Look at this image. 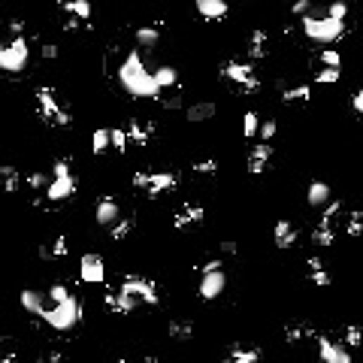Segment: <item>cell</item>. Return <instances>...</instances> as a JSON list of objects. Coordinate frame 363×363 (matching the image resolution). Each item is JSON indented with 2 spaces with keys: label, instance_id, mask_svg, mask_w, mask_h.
Returning a JSON list of instances; mask_svg holds the SVG:
<instances>
[{
  "label": "cell",
  "instance_id": "obj_1",
  "mask_svg": "<svg viewBox=\"0 0 363 363\" xmlns=\"http://www.w3.org/2000/svg\"><path fill=\"white\" fill-rule=\"evenodd\" d=\"M118 82L130 97H160L155 73H148L146 70V64H143V58H139L136 49L125 58V64L118 67Z\"/></svg>",
  "mask_w": 363,
  "mask_h": 363
},
{
  "label": "cell",
  "instance_id": "obj_2",
  "mask_svg": "<svg viewBox=\"0 0 363 363\" xmlns=\"http://www.w3.org/2000/svg\"><path fill=\"white\" fill-rule=\"evenodd\" d=\"M302 25V34L309 39H315V43H336V39L345 34V22H336V18L327 15V9H312V15L300 18Z\"/></svg>",
  "mask_w": 363,
  "mask_h": 363
},
{
  "label": "cell",
  "instance_id": "obj_3",
  "mask_svg": "<svg viewBox=\"0 0 363 363\" xmlns=\"http://www.w3.org/2000/svg\"><path fill=\"white\" fill-rule=\"evenodd\" d=\"M179 185V176L173 170H158V173H148V170H136L134 173V188L143 191L146 197H160L170 194Z\"/></svg>",
  "mask_w": 363,
  "mask_h": 363
},
{
  "label": "cell",
  "instance_id": "obj_4",
  "mask_svg": "<svg viewBox=\"0 0 363 363\" xmlns=\"http://www.w3.org/2000/svg\"><path fill=\"white\" fill-rule=\"evenodd\" d=\"M79 318H82V302H79L76 297H70V300H64V302H58V306H49L46 309V315H43V321L52 330H58V333H67V330H73L76 324H79Z\"/></svg>",
  "mask_w": 363,
  "mask_h": 363
},
{
  "label": "cell",
  "instance_id": "obj_5",
  "mask_svg": "<svg viewBox=\"0 0 363 363\" xmlns=\"http://www.w3.org/2000/svg\"><path fill=\"white\" fill-rule=\"evenodd\" d=\"M218 73L224 76L227 82H234L242 94H257L260 91V79H257V73H255V67L251 64H242V60H224Z\"/></svg>",
  "mask_w": 363,
  "mask_h": 363
},
{
  "label": "cell",
  "instance_id": "obj_6",
  "mask_svg": "<svg viewBox=\"0 0 363 363\" xmlns=\"http://www.w3.org/2000/svg\"><path fill=\"white\" fill-rule=\"evenodd\" d=\"M37 113H39V118H43L49 127H67L70 125V113L58 103V97H55L52 88H39L37 91Z\"/></svg>",
  "mask_w": 363,
  "mask_h": 363
},
{
  "label": "cell",
  "instance_id": "obj_7",
  "mask_svg": "<svg viewBox=\"0 0 363 363\" xmlns=\"http://www.w3.org/2000/svg\"><path fill=\"white\" fill-rule=\"evenodd\" d=\"M125 294H130L136 302H146V306H158L160 302V294H158V285L146 276H125L118 285Z\"/></svg>",
  "mask_w": 363,
  "mask_h": 363
},
{
  "label": "cell",
  "instance_id": "obj_8",
  "mask_svg": "<svg viewBox=\"0 0 363 363\" xmlns=\"http://www.w3.org/2000/svg\"><path fill=\"white\" fill-rule=\"evenodd\" d=\"M27 55H30L27 39L25 37H13L4 49H0V67H4L6 73H22L25 64H27Z\"/></svg>",
  "mask_w": 363,
  "mask_h": 363
},
{
  "label": "cell",
  "instance_id": "obj_9",
  "mask_svg": "<svg viewBox=\"0 0 363 363\" xmlns=\"http://www.w3.org/2000/svg\"><path fill=\"white\" fill-rule=\"evenodd\" d=\"M318 360L321 363H355V355L339 339L318 336Z\"/></svg>",
  "mask_w": 363,
  "mask_h": 363
},
{
  "label": "cell",
  "instance_id": "obj_10",
  "mask_svg": "<svg viewBox=\"0 0 363 363\" xmlns=\"http://www.w3.org/2000/svg\"><path fill=\"white\" fill-rule=\"evenodd\" d=\"M79 279H82L85 285H103V279H106L103 257L100 255H82V260H79Z\"/></svg>",
  "mask_w": 363,
  "mask_h": 363
},
{
  "label": "cell",
  "instance_id": "obj_11",
  "mask_svg": "<svg viewBox=\"0 0 363 363\" xmlns=\"http://www.w3.org/2000/svg\"><path fill=\"white\" fill-rule=\"evenodd\" d=\"M76 188H79V182H76L73 173H70V176H52V185H49L43 200H49V203H60V200L73 197Z\"/></svg>",
  "mask_w": 363,
  "mask_h": 363
},
{
  "label": "cell",
  "instance_id": "obj_12",
  "mask_svg": "<svg viewBox=\"0 0 363 363\" xmlns=\"http://www.w3.org/2000/svg\"><path fill=\"white\" fill-rule=\"evenodd\" d=\"M224 288H227V276H224V269H218V272H209V276H200L197 294L200 300H218L224 294Z\"/></svg>",
  "mask_w": 363,
  "mask_h": 363
},
{
  "label": "cell",
  "instance_id": "obj_13",
  "mask_svg": "<svg viewBox=\"0 0 363 363\" xmlns=\"http://www.w3.org/2000/svg\"><path fill=\"white\" fill-rule=\"evenodd\" d=\"M103 302H106V309L113 312V315H130L139 302L130 297V294H125L121 288H106V294H103Z\"/></svg>",
  "mask_w": 363,
  "mask_h": 363
},
{
  "label": "cell",
  "instance_id": "obj_14",
  "mask_svg": "<svg viewBox=\"0 0 363 363\" xmlns=\"http://www.w3.org/2000/svg\"><path fill=\"white\" fill-rule=\"evenodd\" d=\"M269 160H272V143H257V146H251V148H248L246 167H248V173H251V176H260V173H267Z\"/></svg>",
  "mask_w": 363,
  "mask_h": 363
},
{
  "label": "cell",
  "instance_id": "obj_15",
  "mask_svg": "<svg viewBox=\"0 0 363 363\" xmlns=\"http://www.w3.org/2000/svg\"><path fill=\"white\" fill-rule=\"evenodd\" d=\"M94 221H97V227H115L121 221V206L113 197H100L94 206Z\"/></svg>",
  "mask_w": 363,
  "mask_h": 363
},
{
  "label": "cell",
  "instance_id": "obj_16",
  "mask_svg": "<svg viewBox=\"0 0 363 363\" xmlns=\"http://www.w3.org/2000/svg\"><path fill=\"white\" fill-rule=\"evenodd\" d=\"M203 218H206V209H203V206H200V203H185V206H182L176 215H173V227H176V230H185V227L200 224Z\"/></svg>",
  "mask_w": 363,
  "mask_h": 363
},
{
  "label": "cell",
  "instance_id": "obj_17",
  "mask_svg": "<svg viewBox=\"0 0 363 363\" xmlns=\"http://www.w3.org/2000/svg\"><path fill=\"white\" fill-rule=\"evenodd\" d=\"M272 242H276V248H281V251L294 248L297 246V227L291 224L288 218L276 221V227H272Z\"/></svg>",
  "mask_w": 363,
  "mask_h": 363
},
{
  "label": "cell",
  "instance_id": "obj_18",
  "mask_svg": "<svg viewBox=\"0 0 363 363\" xmlns=\"http://www.w3.org/2000/svg\"><path fill=\"white\" fill-rule=\"evenodd\" d=\"M218 363H260V348L257 345H230L227 357H221Z\"/></svg>",
  "mask_w": 363,
  "mask_h": 363
},
{
  "label": "cell",
  "instance_id": "obj_19",
  "mask_svg": "<svg viewBox=\"0 0 363 363\" xmlns=\"http://www.w3.org/2000/svg\"><path fill=\"white\" fill-rule=\"evenodd\" d=\"M197 13L203 15L206 22H221V18L230 13V6L224 0H197Z\"/></svg>",
  "mask_w": 363,
  "mask_h": 363
},
{
  "label": "cell",
  "instance_id": "obj_20",
  "mask_svg": "<svg viewBox=\"0 0 363 363\" xmlns=\"http://www.w3.org/2000/svg\"><path fill=\"white\" fill-rule=\"evenodd\" d=\"M306 276H309V281H312L315 288H327L330 281H333L321 257H309V260H306Z\"/></svg>",
  "mask_w": 363,
  "mask_h": 363
},
{
  "label": "cell",
  "instance_id": "obj_21",
  "mask_svg": "<svg viewBox=\"0 0 363 363\" xmlns=\"http://www.w3.org/2000/svg\"><path fill=\"white\" fill-rule=\"evenodd\" d=\"M22 306H25V312H30V315L43 318L46 309H49V297L39 294V291H22Z\"/></svg>",
  "mask_w": 363,
  "mask_h": 363
},
{
  "label": "cell",
  "instance_id": "obj_22",
  "mask_svg": "<svg viewBox=\"0 0 363 363\" xmlns=\"http://www.w3.org/2000/svg\"><path fill=\"white\" fill-rule=\"evenodd\" d=\"M248 58L251 60H260V58H267L269 55V39H267V30H251V37H248Z\"/></svg>",
  "mask_w": 363,
  "mask_h": 363
},
{
  "label": "cell",
  "instance_id": "obj_23",
  "mask_svg": "<svg viewBox=\"0 0 363 363\" xmlns=\"http://www.w3.org/2000/svg\"><path fill=\"white\" fill-rule=\"evenodd\" d=\"M306 203L309 206H330L333 203V197H330V185H327V182H312V185H309V191H306Z\"/></svg>",
  "mask_w": 363,
  "mask_h": 363
},
{
  "label": "cell",
  "instance_id": "obj_24",
  "mask_svg": "<svg viewBox=\"0 0 363 363\" xmlns=\"http://www.w3.org/2000/svg\"><path fill=\"white\" fill-rule=\"evenodd\" d=\"M125 130H127L130 143H136V146H146L148 139L155 136V125H148V121H139V118L130 121V125H127Z\"/></svg>",
  "mask_w": 363,
  "mask_h": 363
},
{
  "label": "cell",
  "instance_id": "obj_25",
  "mask_svg": "<svg viewBox=\"0 0 363 363\" xmlns=\"http://www.w3.org/2000/svg\"><path fill=\"white\" fill-rule=\"evenodd\" d=\"M67 251H70V246H67V236H58V239H52V242H46V246H39V257H43V260H52V257H67Z\"/></svg>",
  "mask_w": 363,
  "mask_h": 363
},
{
  "label": "cell",
  "instance_id": "obj_26",
  "mask_svg": "<svg viewBox=\"0 0 363 363\" xmlns=\"http://www.w3.org/2000/svg\"><path fill=\"white\" fill-rule=\"evenodd\" d=\"M339 342L345 345L348 351H355V348H360L363 345V330L357 327V324H345L339 330Z\"/></svg>",
  "mask_w": 363,
  "mask_h": 363
},
{
  "label": "cell",
  "instance_id": "obj_27",
  "mask_svg": "<svg viewBox=\"0 0 363 363\" xmlns=\"http://www.w3.org/2000/svg\"><path fill=\"white\" fill-rule=\"evenodd\" d=\"M312 242H315V246H321V248H327V246H333V242H336V227L333 224H318L312 227Z\"/></svg>",
  "mask_w": 363,
  "mask_h": 363
},
{
  "label": "cell",
  "instance_id": "obj_28",
  "mask_svg": "<svg viewBox=\"0 0 363 363\" xmlns=\"http://www.w3.org/2000/svg\"><path fill=\"white\" fill-rule=\"evenodd\" d=\"M113 148V130H106V127H100L91 134V151L94 155H103V151Z\"/></svg>",
  "mask_w": 363,
  "mask_h": 363
},
{
  "label": "cell",
  "instance_id": "obj_29",
  "mask_svg": "<svg viewBox=\"0 0 363 363\" xmlns=\"http://www.w3.org/2000/svg\"><path fill=\"white\" fill-rule=\"evenodd\" d=\"M260 125H264V121H260V115L255 113V109H248V113L242 115V136H246V139L260 136Z\"/></svg>",
  "mask_w": 363,
  "mask_h": 363
},
{
  "label": "cell",
  "instance_id": "obj_30",
  "mask_svg": "<svg viewBox=\"0 0 363 363\" xmlns=\"http://www.w3.org/2000/svg\"><path fill=\"white\" fill-rule=\"evenodd\" d=\"M60 9H64L67 15L79 18V22H88L91 18V4H85V0H67V4H60Z\"/></svg>",
  "mask_w": 363,
  "mask_h": 363
},
{
  "label": "cell",
  "instance_id": "obj_31",
  "mask_svg": "<svg viewBox=\"0 0 363 363\" xmlns=\"http://www.w3.org/2000/svg\"><path fill=\"white\" fill-rule=\"evenodd\" d=\"M167 333H170V339H176V342H188L194 336V324H191V321H170Z\"/></svg>",
  "mask_w": 363,
  "mask_h": 363
},
{
  "label": "cell",
  "instance_id": "obj_32",
  "mask_svg": "<svg viewBox=\"0 0 363 363\" xmlns=\"http://www.w3.org/2000/svg\"><path fill=\"white\" fill-rule=\"evenodd\" d=\"M25 185L34 191V194L43 197L46 191H49V185H52V179H49L46 173H39V170H34V173H27V176H25Z\"/></svg>",
  "mask_w": 363,
  "mask_h": 363
},
{
  "label": "cell",
  "instance_id": "obj_33",
  "mask_svg": "<svg viewBox=\"0 0 363 363\" xmlns=\"http://www.w3.org/2000/svg\"><path fill=\"white\" fill-rule=\"evenodd\" d=\"M0 179H4V191L6 194H15L22 188V173L15 167H0Z\"/></svg>",
  "mask_w": 363,
  "mask_h": 363
},
{
  "label": "cell",
  "instance_id": "obj_34",
  "mask_svg": "<svg viewBox=\"0 0 363 363\" xmlns=\"http://www.w3.org/2000/svg\"><path fill=\"white\" fill-rule=\"evenodd\" d=\"M309 97H312V85H294V88L281 91V100H285V103H306Z\"/></svg>",
  "mask_w": 363,
  "mask_h": 363
},
{
  "label": "cell",
  "instance_id": "obj_35",
  "mask_svg": "<svg viewBox=\"0 0 363 363\" xmlns=\"http://www.w3.org/2000/svg\"><path fill=\"white\" fill-rule=\"evenodd\" d=\"M312 336V327L302 324V321H288L285 324V339L288 342H300V339H309Z\"/></svg>",
  "mask_w": 363,
  "mask_h": 363
},
{
  "label": "cell",
  "instance_id": "obj_36",
  "mask_svg": "<svg viewBox=\"0 0 363 363\" xmlns=\"http://www.w3.org/2000/svg\"><path fill=\"white\" fill-rule=\"evenodd\" d=\"M158 39H160V30H158V25H146V27H136V43H139V46L151 49V46H158Z\"/></svg>",
  "mask_w": 363,
  "mask_h": 363
},
{
  "label": "cell",
  "instance_id": "obj_37",
  "mask_svg": "<svg viewBox=\"0 0 363 363\" xmlns=\"http://www.w3.org/2000/svg\"><path fill=\"white\" fill-rule=\"evenodd\" d=\"M155 82H158V88L164 91V88H173L176 82H179V73L173 67H158L155 70Z\"/></svg>",
  "mask_w": 363,
  "mask_h": 363
},
{
  "label": "cell",
  "instance_id": "obj_38",
  "mask_svg": "<svg viewBox=\"0 0 363 363\" xmlns=\"http://www.w3.org/2000/svg\"><path fill=\"white\" fill-rule=\"evenodd\" d=\"M345 236H363V212H348V218H345Z\"/></svg>",
  "mask_w": 363,
  "mask_h": 363
},
{
  "label": "cell",
  "instance_id": "obj_39",
  "mask_svg": "<svg viewBox=\"0 0 363 363\" xmlns=\"http://www.w3.org/2000/svg\"><path fill=\"white\" fill-rule=\"evenodd\" d=\"M215 115V103H194L188 109V121H209Z\"/></svg>",
  "mask_w": 363,
  "mask_h": 363
},
{
  "label": "cell",
  "instance_id": "obj_40",
  "mask_svg": "<svg viewBox=\"0 0 363 363\" xmlns=\"http://www.w3.org/2000/svg\"><path fill=\"white\" fill-rule=\"evenodd\" d=\"M134 227H136V218H121L118 224L113 227V239L115 242H125L130 234H134Z\"/></svg>",
  "mask_w": 363,
  "mask_h": 363
},
{
  "label": "cell",
  "instance_id": "obj_41",
  "mask_svg": "<svg viewBox=\"0 0 363 363\" xmlns=\"http://www.w3.org/2000/svg\"><path fill=\"white\" fill-rule=\"evenodd\" d=\"M191 170H194L197 176H215V173H218V160H215V158L194 160V164H191Z\"/></svg>",
  "mask_w": 363,
  "mask_h": 363
},
{
  "label": "cell",
  "instance_id": "obj_42",
  "mask_svg": "<svg viewBox=\"0 0 363 363\" xmlns=\"http://www.w3.org/2000/svg\"><path fill=\"white\" fill-rule=\"evenodd\" d=\"M49 306H58V302H64V300H70V297H73V294H70V288L67 285H52V288H49Z\"/></svg>",
  "mask_w": 363,
  "mask_h": 363
},
{
  "label": "cell",
  "instance_id": "obj_43",
  "mask_svg": "<svg viewBox=\"0 0 363 363\" xmlns=\"http://www.w3.org/2000/svg\"><path fill=\"white\" fill-rule=\"evenodd\" d=\"M321 64L327 70H342V58H339L336 49H324V52H321Z\"/></svg>",
  "mask_w": 363,
  "mask_h": 363
},
{
  "label": "cell",
  "instance_id": "obj_44",
  "mask_svg": "<svg viewBox=\"0 0 363 363\" xmlns=\"http://www.w3.org/2000/svg\"><path fill=\"white\" fill-rule=\"evenodd\" d=\"M342 209H345V206H342V200H333V203H330L324 212H321V224H333Z\"/></svg>",
  "mask_w": 363,
  "mask_h": 363
},
{
  "label": "cell",
  "instance_id": "obj_45",
  "mask_svg": "<svg viewBox=\"0 0 363 363\" xmlns=\"http://www.w3.org/2000/svg\"><path fill=\"white\" fill-rule=\"evenodd\" d=\"M279 134V125L272 118H267L264 125H260V143H272V136Z\"/></svg>",
  "mask_w": 363,
  "mask_h": 363
},
{
  "label": "cell",
  "instance_id": "obj_46",
  "mask_svg": "<svg viewBox=\"0 0 363 363\" xmlns=\"http://www.w3.org/2000/svg\"><path fill=\"white\" fill-rule=\"evenodd\" d=\"M327 15H330V18H336V22H345V18H348V6L342 4V0H336V4H330V6H327Z\"/></svg>",
  "mask_w": 363,
  "mask_h": 363
},
{
  "label": "cell",
  "instance_id": "obj_47",
  "mask_svg": "<svg viewBox=\"0 0 363 363\" xmlns=\"http://www.w3.org/2000/svg\"><path fill=\"white\" fill-rule=\"evenodd\" d=\"M127 143H130L127 130H121V127H115V130H113V148H115V151H125V148H127Z\"/></svg>",
  "mask_w": 363,
  "mask_h": 363
},
{
  "label": "cell",
  "instance_id": "obj_48",
  "mask_svg": "<svg viewBox=\"0 0 363 363\" xmlns=\"http://www.w3.org/2000/svg\"><path fill=\"white\" fill-rule=\"evenodd\" d=\"M315 82H318V85H333V82H339V70H327V67H324V70H321V73L315 76Z\"/></svg>",
  "mask_w": 363,
  "mask_h": 363
},
{
  "label": "cell",
  "instance_id": "obj_49",
  "mask_svg": "<svg viewBox=\"0 0 363 363\" xmlns=\"http://www.w3.org/2000/svg\"><path fill=\"white\" fill-rule=\"evenodd\" d=\"M312 9H315L312 6V0H297V4L291 6V13H294L297 18H306V15H312Z\"/></svg>",
  "mask_w": 363,
  "mask_h": 363
},
{
  "label": "cell",
  "instance_id": "obj_50",
  "mask_svg": "<svg viewBox=\"0 0 363 363\" xmlns=\"http://www.w3.org/2000/svg\"><path fill=\"white\" fill-rule=\"evenodd\" d=\"M218 269H221V257H212L206 264L197 267V276H209V272H218Z\"/></svg>",
  "mask_w": 363,
  "mask_h": 363
},
{
  "label": "cell",
  "instance_id": "obj_51",
  "mask_svg": "<svg viewBox=\"0 0 363 363\" xmlns=\"http://www.w3.org/2000/svg\"><path fill=\"white\" fill-rule=\"evenodd\" d=\"M351 109H355L357 118H363V88H357L355 94H351Z\"/></svg>",
  "mask_w": 363,
  "mask_h": 363
},
{
  "label": "cell",
  "instance_id": "obj_52",
  "mask_svg": "<svg viewBox=\"0 0 363 363\" xmlns=\"http://www.w3.org/2000/svg\"><path fill=\"white\" fill-rule=\"evenodd\" d=\"M39 363H67V357L60 355V351H49V355H46L43 360H39Z\"/></svg>",
  "mask_w": 363,
  "mask_h": 363
},
{
  "label": "cell",
  "instance_id": "obj_53",
  "mask_svg": "<svg viewBox=\"0 0 363 363\" xmlns=\"http://www.w3.org/2000/svg\"><path fill=\"white\" fill-rule=\"evenodd\" d=\"M9 30H13V37H25L22 30H25V25L18 22V18H13V22H9Z\"/></svg>",
  "mask_w": 363,
  "mask_h": 363
},
{
  "label": "cell",
  "instance_id": "obj_54",
  "mask_svg": "<svg viewBox=\"0 0 363 363\" xmlns=\"http://www.w3.org/2000/svg\"><path fill=\"white\" fill-rule=\"evenodd\" d=\"M221 255H236V242H221Z\"/></svg>",
  "mask_w": 363,
  "mask_h": 363
},
{
  "label": "cell",
  "instance_id": "obj_55",
  "mask_svg": "<svg viewBox=\"0 0 363 363\" xmlns=\"http://www.w3.org/2000/svg\"><path fill=\"white\" fill-rule=\"evenodd\" d=\"M79 27H82V22H79V18H73V15H70L67 22H64V30H79Z\"/></svg>",
  "mask_w": 363,
  "mask_h": 363
},
{
  "label": "cell",
  "instance_id": "obj_56",
  "mask_svg": "<svg viewBox=\"0 0 363 363\" xmlns=\"http://www.w3.org/2000/svg\"><path fill=\"white\" fill-rule=\"evenodd\" d=\"M43 58H46V60L58 58V46H43Z\"/></svg>",
  "mask_w": 363,
  "mask_h": 363
},
{
  "label": "cell",
  "instance_id": "obj_57",
  "mask_svg": "<svg viewBox=\"0 0 363 363\" xmlns=\"http://www.w3.org/2000/svg\"><path fill=\"white\" fill-rule=\"evenodd\" d=\"M164 106H167V109H182V97H170V100H164Z\"/></svg>",
  "mask_w": 363,
  "mask_h": 363
},
{
  "label": "cell",
  "instance_id": "obj_58",
  "mask_svg": "<svg viewBox=\"0 0 363 363\" xmlns=\"http://www.w3.org/2000/svg\"><path fill=\"white\" fill-rule=\"evenodd\" d=\"M0 363H18V355H15V351H6V355L0 357Z\"/></svg>",
  "mask_w": 363,
  "mask_h": 363
},
{
  "label": "cell",
  "instance_id": "obj_59",
  "mask_svg": "<svg viewBox=\"0 0 363 363\" xmlns=\"http://www.w3.org/2000/svg\"><path fill=\"white\" fill-rule=\"evenodd\" d=\"M118 363H127V360H118ZM143 363H158V360H151V357H148V360H143Z\"/></svg>",
  "mask_w": 363,
  "mask_h": 363
}]
</instances>
